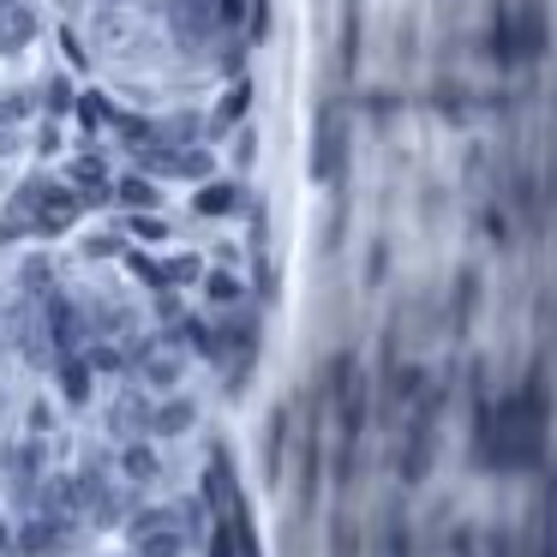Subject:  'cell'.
Returning <instances> with one entry per match:
<instances>
[{
    "label": "cell",
    "mask_w": 557,
    "mask_h": 557,
    "mask_svg": "<svg viewBox=\"0 0 557 557\" xmlns=\"http://www.w3.org/2000/svg\"><path fill=\"white\" fill-rule=\"evenodd\" d=\"M205 300L210 306H234V300H240V282H234V276H205Z\"/></svg>",
    "instance_id": "5bb4252c"
},
{
    "label": "cell",
    "mask_w": 557,
    "mask_h": 557,
    "mask_svg": "<svg viewBox=\"0 0 557 557\" xmlns=\"http://www.w3.org/2000/svg\"><path fill=\"white\" fill-rule=\"evenodd\" d=\"M73 485H78V504L90 509V521H97V528H114V521L126 516V504H121V497H114V485L102 480L97 468H85V473H78Z\"/></svg>",
    "instance_id": "52a82bcc"
},
{
    "label": "cell",
    "mask_w": 557,
    "mask_h": 557,
    "mask_svg": "<svg viewBox=\"0 0 557 557\" xmlns=\"http://www.w3.org/2000/svg\"><path fill=\"white\" fill-rule=\"evenodd\" d=\"M90 372H97V366H90L85 354H61V360H54V384H61V396L66 401H90Z\"/></svg>",
    "instance_id": "30bf717a"
},
{
    "label": "cell",
    "mask_w": 557,
    "mask_h": 557,
    "mask_svg": "<svg viewBox=\"0 0 557 557\" xmlns=\"http://www.w3.org/2000/svg\"><path fill=\"white\" fill-rule=\"evenodd\" d=\"M0 330H7V318H0Z\"/></svg>",
    "instance_id": "ac0fdd59"
},
{
    "label": "cell",
    "mask_w": 557,
    "mask_h": 557,
    "mask_svg": "<svg viewBox=\"0 0 557 557\" xmlns=\"http://www.w3.org/2000/svg\"><path fill=\"white\" fill-rule=\"evenodd\" d=\"M78 216V186L73 181H30L7 210V228L18 234H61Z\"/></svg>",
    "instance_id": "6da1fadb"
},
{
    "label": "cell",
    "mask_w": 557,
    "mask_h": 557,
    "mask_svg": "<svg viewBox=\"0 0 557 557\" xmlns=\"http://www.w3.org/2000/svg\"><path fill=\"white\" fill-rule=\"evenodd\" d=\"M133 545H138V557H181L186 533H181V521H174L169 509H150V516L133 521Z\"/></svg>",
    "instance_id": "277c9868"
},
{
    "label": "cell",
    "mask_w": 557,
    "mask_h": 557,
    "mask_svg": "<svg viewBox=\"0 0 557 557\" xmlns=\"http://www.w3.org/2000/svg\"><path fill=\"white\" fill-rule=\"evenodd\" d=\"M126 138H138V157H145V169H157V174H174V181H205V169H210V157L205 150H193V145H169V138H150L145 126H126Z\"/></svg>",
    "instance_id": "7a4b0ae2"
},
{
    "label": "cell",
    "mask_w": 557,
    "mask_h": 557,
    "mask_svg": "<svg viewBox=\"0 0 557 557\" xmlns=\"http://www.w3.org/2000/svg\"><path fill=\"white\" fill-rule=\"evenodd\" d=\"M7 342H13L18 354H25V366H49V348H54V336H49V318H42L30 300L7 306Z\"/></svg>",
    "instance_id": "3957f363"
},
{
    "label": "cell",
    "mask_w": 557,
    "mask_h": 557,
    "mask_svg": "<svg viewBox=\"0 0 557 557\" xmlns=\"http://www.w3.org/2000/svg\"><path fill=\"white\" fill-rule=\"evenodd\" d=\"M114 473H121V480H133V485H157L162 480L157 444H150V437H126L121 456H114Z\"/></svg>",
    "instance_id": "ba28073f"
},
{
    "label": "cell",
    "mask_w": 557,
    "mask_h": 557,
    "mask_svg": "<svg viewBox=\"0 0 557 557\" xmlns=\"http://www.w3.org/2000/svg\"><path fill=\"white\" fill-rule=\"evenodd\" d=\"M66 181L73 186H85V193H102V186H114V174H109V157H97V150H85V157L66 169Z\"/></svg>",
    "instance_id": "8fae6325"
},
{
    "label": "cell",
    "mask_w": 557,
    "mask_h": 557,
    "mask_svg": "<svg viewBox=\"0 0 557 557\" xmlns=\"http://www.w3.org/2000/svg\"><path fill=\"white\" fill-rule=\"evenodd\" d=\"M37 30H42V18H37L30 0H0V54H7V61H18V54L37 42Z\"/></svg>",
    "instance_id": "5b68a950"
},
{
    "label": "cell",
    "mask_w": 557,
    "mask_h": 557,
    "mask_svg": "<svg viewBox=\"0 0 557 557\" xmlns=\"http://www.w3.org/2000/svg\"><path fill=\"white\" fill-rule=\"evenodd\" d=\"M205 552H210V557H234V545H228V528H216V533H210V540H205Z\"/></svg>",
    "instance_id": "9a60e30c"
},
{
    "label": "cell",
    "mask_w": 557,
    "mask_h": 557,
    "mask_svg": "<svg viewBox=\"0 0 557 557\" xmlns=\"http://www.w3.org/2000/svg\"><path fill=\"white\" fill-rule=\"evenodd\" d=\"M133 366H138V377H145L150 389H174V384H181V348H174V342H138Z\"/></svg>",
    "instance_id": "8992f818"
},
{
    "label": "cell",
    "mask_w": 557,
    "mask_h": 557,
    "mask_svg": "<svg viewBox=\"0 0 557 557\" xmlns=\"http://www.w3.org/2000/svg\"><path fill=\"white\" fill-rule=\"evenodd\" d=\"M193 420H198L193 401L169 396V401H157V408H150V437H181V432H193Z\"/></svg>",
    "instance_id": "9c48e42d"
},
{
    "label": "cell",
    "mask_w": 557,
    "mask_h": 557,
    "mask_svg": "<svg viewBox=\"0 0 557 557\" xmlns=\"http://www.w3.org/2000/svg\"><path fill=\"white\" fill-rule=\"evenodd\" d=\"M133 228H138V234H145V240H162V234H169V222H157V216H138V222H133Z\"/></svg>",
    "instance_id": "2e32d148"
},
{
    "label": "cell",
    "mask_w": 557,
    "mask_h": 557,
    "mask_svg": "<svg viewBox=\"0 0 557 557\" xmlns=\"http://www.w3.org/2000/svg\"><path fill=\"white\" fill-rule=\"evenodd\" d=\"M0 552H7V528H0Z\"/></svg>",
    "instance_id": "e0dca14e"
},
{
    "label": "cell",
    "mask_w": 557,
    "mask_h": 557,
    "mask_svg": "<svg viewBox=\"0 0 557 557\" xmlns=\"http://www.w3.org/2000/svg\"><path fill=\"white\" fill-rule=\"evenodd\" d=\"M234 198H240V193H234L228 181H216V186H198V210H205V216H228V210H234Z\"/></svg>",
    "instance_id": "4fadbf2b"
},
{
    "label": "cell",
    "mask_w": 557,
    "mask_h": 557,
    "mask_svg": "<svg viewBox=\"0 0 557 557\" xmlns=\"http://www.w3.org/2000/svg\"><path fill=\"white\" fill-rule=\"evenodd\" d=\"M114 198H121L126 210H150V205H157V186L138 181V174H126V181H114Z\"/></svg>",
    "instance_id": "7c38bea8"
}]
</instances>
